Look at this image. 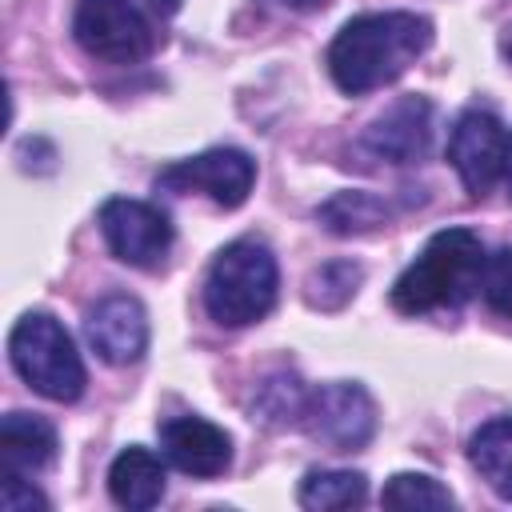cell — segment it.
Returning a JSON list of instances; mask_svg holds the SVG:
<instances>
[{"instance_id":"cell-8","label":"cell","mask_w":512,"mask_h":512,"mask_svg":"<svg viewBox=\"0 0 512 512\" xmlns=\"http://www.w3.org/2000/svg\"><path fill=\"white\" fill-rule=\"evenodd\" d=\"M100 232L116 260L132 268H160L172 248V224L168 216L148 200L112 196L100 204Z\"/></svg>"},{"instance_id":"cell-6","label":"cell","mask_w":512,"mask_h":512,"mask_svg":"<svg viewBox=\"0 0 512 512\" xmlns=\"http://www.w3.org/2000/svg\"><path fill=\"white\" fill-rule=\"evenodd\" d=\"M300 424L316 444L332 452H360L376 436V404L352 380L320 384L316 392H308V408Z\"/></svg>"},{"instance_id":"cell-12","label":"cell","mask_w":512,"mask_h":512,"mask_svg":"<svg viewBox=\"0 0 512 512\" xmlns=\"http://www.w3.org/2000/svg\"><path fill=\"white\" fill-rule=\"evenodd\" d=\"M160 452L172 468L212 480L232 464V436L204 416H172L160 424Z\"/></svg>"},{"instance_id":"cell-21","label":"cell","mask_w":512,"mask_h":512,"mask_svg":"<svg viewBox=\"0 0 512 512\" xmlns=\"http://www.w3.org/2000/svg\"><path fill=\"white\" fill-rule=\"evenodd\" d=\"M480 292L488 300L492 312L512 320V248H500L484 260V276H480Z\"/></svg>"},{"instance_id":"cell-17","label":"cell","mask_w":512,"mask_h":512,"mask_svg":"<svg viewBox=\"0 0 512 512\" xmlns=\"http://www.w3.org/2000/svg\"><path fill=\"white\" fill-rule=\"evenodd\" d=\"M368 496V480L360 472H344V468H312L300 480L296 500L312 512H340V508H356Z\"/></svg>"},{"instance_id":"cell-7","label":"cell","mask_w":512,"mask_h":512,"mask_svg":"<svg viewBox=\"0 0 512 512\" xmlns=\"http://www.w3.org/2000/svg\"><path fill=\"white\" fill-rule=\"evenodd\" d=\"M256 160L240 148H208L192 160H176L156 176V188L164 192H204L220 208H240L252 192Z\"/></svg>"},{"instance_id":"cell-5","label":"cell","mask_w":512,"mask_h":512,"mask_svg":"<svg viewBox=\"0 0 512 512\" xmlns=\"http://www.w3.org/2000/svg\"><path fill=\"white\" fill-rule=\"evenodd\" d=\"M72 36L88 56L108 64H136L156 48V32L132 0H76Z\"/></svg>"},{"instance_id":"cell-22","label":"cell","mask_w":512,"mask_h":512,"mask_svg":"<svg viewBox=\"0 0 512 512\" xmlns=\"http://www.w3.org/2000/svg\"><path fill=\"white\" fill-rule=\"evenodd\" d=\"M0 504H4V512H32V508H48V500H44L32 484H24V476H16V472H4Z\"/></svg>"},{"instance_id":"cell-3","label":"cell","mask_w":512,"mask_h":512,"mask_svg":"<svg viewBox=\"0 0 512 512\" xmlns=\"http://www.w3.org/2000/svg\"><path fill=\"white\" fill-rule=\"evenodd\" d=\"M280 288L276 256L260 240L224 244L204 272V308L224 328L256 324L272 312Z\"/></svg>"},{"instance_id":"cell-13","label":"cell","mask_w":512,"mask_h":512,"mask_svg":"<svg viewBox=\"0 0 512 512\" xmlns=\"http://www.w3.org/2000/svg\"><path fill=\"white\" fill-rule=\"evenodd\" d=\"M0 460L4 472L32 476L56 460V428L28 412H8L0 420Z\"/></svg>"},{"instance_id":"cell-1","label":"cell","mask_w":512,"mask_h":512,"mask_svg":"<svg viewBox=\"0 0 512 512\" xmlns=\"http://www.w3.org/2000/svg\"><path fill=\"white\" fill-rule=\"evenodd\" d=\"M432 44V24L416 12H364L352 16L328 44V72L340 92L364 96L392 84Z\"/></svg>"},{"instance_id":"cell-2","label":"cell","mask_w":512,"mask_h":512,"mask_svg":"<svg viewBox=\"0 0 512 512\" xmlns=\"http://www.w3.org/2000/svg\"><path fill=\"white\" fill-rule=\"evenodd\" d=\"M484 244L468 228H444L436 232L420 256L396 276L392 284V308L404 316H424L436 308H460L480 292L484 276Z\"/></svg>"},{"instance_id":"cell-9","label":"cell","mask_w":512,"mask_h":512,"mask_svg":"<svg viewBox=\"0 0 512 512\" xmlns=\"http://www.w3.org/2000/svg\"><path fill=\"white\" fill-rule=\"evenodd\" d=\"M448 160H452L460 184L472 196H484L500 180V172L508 164V132H504V124L484 108H468L452 124Z\"/></svg>"},{"instance_id":"cell-14","label":"cell","mask_w":512,"mask_h":512,"mask_svg":"<svg viewBox=\"0 0 512 512\" xmlns=\"http://www.w3.org/2000/svg\"><path fill=\"white\" fill-rule=\"evenodd\" d=\"M108 492L128 512H144V508L160 504V496H164V464H160V456L140 448V444H128L108 468Z\"/></svg>"},{"instance_id":"cell-15","label":"cell","mask_w":512,"mask_h":512,"mask_svg":"<svg viewBox=\"0 0 512 512\" xmlns=\"http://www.w3.org/2000/svg\"><path fill=\"white\" fill-rule=\"evenodd\" d=\"M472 468L488 480V488L504 500H512V416H496L476 428L468 444Z\"/></svg>"},{"instance_id":"cell-25","label":"cell","mask_w":512,"mask_h":512,"mask_svg":"<svg viewBox=\"0 0 512 512\" xmlns=\"http://www.w3.org/2000/svg\"><path fill=\"white\" fill-rule=\"evenodd\" d=\"M504 176H508V196H512V140H508V164H504Z\"/></svg>"},{"instance_id":"cell-4","label":"cell","mask_w":512,"mask_h":512,"mask_svg":"<svg viewBox=\"0 0 512 512\" xmlns=\"http://www.w3.org/2000/svg\"><path fill=\"white\" fill-rule=\"evenodd\" d=\"M8 360L16 376L48 400H76L84 392V364L64 332V324L48 312H24L8 332Z\"/></svg>"},{"instance_id":"cell-20","label":"cell","mask_w":512,"mask_h":512,"mask_svg":"<svg viewBox=\"0 0 512 512\" xmlns=\"http://www.w3.org/2000/svg\"><path fill=\"white\" fill-rule=\"evenodd\" d=\"M356 284H360V268L352 260H328L308 276V304L336 312L356 296Z\"/></svg>"},{"instance_id":"cell-10","label":"cell","mask_w":512,"mask_h":512,"mask_svg":"<svg viewBox=\"0 0 512 512\" xmlns=\"http://www.w3.org/2000/svg\"><path fill=\"white\" fill-rule=\"evenodd\" d=\"M432 144V104L424 96H400L360 136V148L384 164H416Z\"/></svg>"},{"instance_id":"cell-19","label":"cell","mask_w":512,"mask_h":512,"mask_svg":"<svg viewBox=\"0 0 512 512\" xmlns=\"http://www.w3.org/2000/svg\"><path fill=\"white\" fill-rule=\"evenodd\" d=\"M380 504L384 508H416V512H424V508H452V492L440 480L424 476V472H396L384 484Z\"/></svg>"},{"instance_id":"cell-24","label":"cell","mask_w":512,"mask_h":512,"mask_svg":"<svg viewBox=\"0 0 512 512\" xmlns=\"http://www.w3.org/2000/svg\"><path fill=\"white\" fill-rule=\"evenodd\" d=\"M144 4H148L156 16H172V12L180 8V0H144Z\"/></svg>"},{"instance_id":"cell-23","label":"cell","mask_w":512,"mask_h":512,"mask_svg":"<svg viewBox=\"0 0 512 512\" xmlns=\"http://www.w3.org/2000/svg\"><path fill=\"white\" fill-rule=\"evenodd\" d=\"M264 4L284 8V12H316V8H324L328 0H264Z\"/></svg>"},{"instance_id":"cell-18","label":"cell","mask_w":512,"mask_h":512,"mask_svg":"<svg viewBox=\"0 0 512 512\" xmlns=\"http://www.w3.org/2000/svg\"><path fill=\"white\" fill-rule=\"evenodd\" d=\"M304 408H308V388H304L292 372L268 376V380L256 388V400H252V412H256L268 428L300 424V420H304Z\"/></svg>"},{"instance_id":"cell-11","label":"cell","mask_w":512,"mask_h":512,"mask_svg":"<svg viewBox=\"0 0 512 512\" xmlns=\"http://www.w3.org/2000/svg\"><path fill=\"white\" fill-rule=\"evenodd\" d=\"M88 344L104 364H136L148 348V312L136 296L112 292L84 320Z\"/></svg>"},{"instance_id":"cell-16","label":"cell","mask_w":512,"mask_h":512,"mask_svg":"<svg viewBox=\"0 0 512 512\" xmlns=\"http://www.w3.org/2000/svg\"><path fill=\"white\" fill-rule=\"evenodd\" d=\"M392 208L376 192H336L316 208V220L336 236H360L384 228Z\"/></svg>"}]
</instances>
